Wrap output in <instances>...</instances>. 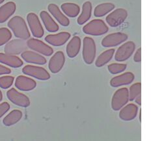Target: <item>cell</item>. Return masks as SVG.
<instances>
[{"instance_id":"obj_30","label":"cell","mask_w":151,"mask_h":141,"mask_svg":"<svg viewBox=\"0 0 151 141\" xmlns=\"http://www.w3.org/2000/svg\"><path fill=\"white\" fill-rule=\"evenodd\" d=\"M127 68V64L124 63H111L108 66V70L111 74H117L123 72Z\"/></svg>"},{"instance_id":"obj_26","label":"cell","mask_w":151,"mask_h":141,"mask_svg":"<svg viewBox=\"0 0 151 141\" xmlns=\"http://www.w3.org/2000/svg\"><path fill=\"white\" fill-rule=\"evenodd\" d=\"M61 9L66 16L70 18L76 17L80 12V6L74 3H65L61 5Z\"/></svg>"},{"instance_id":"obj_10","label":"cell","mask_w":151,"mask_h":141,"mask_svg":"<svg viewBox=\"0 0 151 141\" xmlns=\"http://www.w3.org/2000/svg\"><path fill=\"white\" fill-rule=\"evenodd\" d=\"M128 37L127 34L121 32L113 33L106 36L102 40L101 45L104 48H113L127 41Z\"/></svg>"},{"instance_id":"obj_17","label":"cell","mask_w":151,"mask_h":141,"mask_svg":"<svg viewBox=\"0 0 151 141\" xmlns=\"http://www.w3.org/2000/svg\"><path fill=\"white\" fill-rule=\"evenodd\" d=\"M15 87L21 91H31L35 89L37 83L30 77L20 75L16 78Z\"/></svg>"},{"instance_id":"obj_12","label":"cell","mask_w":151,"mask_h":141,"mask_svg":"<svg viewBox=\"0 0 151 141\" xmlns=\"http://www.w3.org/2000/svg\"><path fill=\"white\" fill-rule=\"evenodd\" d=\"M28 48L27 42L22 39H14L8 42L4 48L5 54L17 55L21 54Z\"/></svg>"},{"instance_id":"obj_29","label":"cell","mask_w":151,"mask_h":141,"mask_svg":"<svg viewBox=\"0 0 151 141\" xmlns=\"http://www.w3.org/2000/svg\"><path fill=\"white\" fill-rule=\"evenodd\" d=\"M141 83L137 82L132 84L128 90L129 101H134L137 96L141 94Z\"/></svg>"},{"instance_id":"obj_19","label":"cell","mask_w":151,"mask_h":141,"mask_svg":"<svg viewBox=\"0 0 151 141\" xmlns=\"http://www.w3.org/2000/svg\"><path fill=\"white\" fill-rule=\"evenodd\" d=\"M48 10L61 26L63 27H67L69 26L70 20L68 17L63 14L58 5L54 4H49L48 6Z\"/></svg>"},{"instance_id":"obj_23","label":"cell","mask_w":151,"mask_h":141,"mask_svg":"<svg viewBox=\"0 0 151 141\" xmlns=\"http://www.w3.org/2000/svg\"><path fill=\"white\" fill-rule=\"evenodd\" d=\"M40 17L44 24L46 29L50 33H55L58 31L59 27L54 20L48 12L46 11H42L40 12Z\"/></svg>"},{"instance_id":"obj_6","label":"cell","mask_w":151,"mask_h":141,"mask_svg":"<svg viewBox=\"0 0 151 141\" xmlns=\"http://www.w3.org/2000/svg\"><path fill=\"white\" fill-rule=\"evenodd\" d=\"M22 72L27 75L41 81H47L50 79V74L46 69L40 67L33 65H26L22 68Z\"/></svg>"},{"instance_id":"obj_31","label":"cell","mask_w":151,"mask_h":141,"mask_svg":"<svg viewBox=\"0 0 151 141\" xmlns=\"http://www.w3.org/2000/svg\"><path fill=\"white\" fill-rule=\"evenodd\" d=\"M12 38L11 31L8 28H0V46L5 45Z\"/></svg>"},{"instance_id":"obj_8","label":"cell","mask_w":151,"mask_h":141,"mask_svg":"<svg viewBox=\"0 0 151 141\" xmlns=\"http://www.w3.org/2000/svg\"><path fill=\"white\" fill-rule=\"evenodd\" d=\"M27 21L33 36L37 39L42 38L45 34V31L38 16L34 12H29L27 15Z\"/></svg>"},{"instance_id":"obj_5","label":"cell","mask_w":151,"mask_h":141,"mask_svg":"<svg viewBox=\"0 0 151 141\" xmlns=\"http://www.w3.org/2000/svg\"><path fill=\"white\" fill-rule=\"evenodd\" d=\"M128 17V12L124 9L119 8L112 11L106 18V21L108 26L116 27L120 26Z\"/></svg>"},{"instance_id":"obj_9","label":"cell","mask_w":151,"mask_h":141,"mask_svg":"<svg viewBox=\"0 0 151 141\" xmlns=\"http://www.w3.org/2000/svg\"><path fill=\"white\" fill-rule=\"evenodd\" d=\"M7 97L12 103L19 107L26 108L30 105L29 98L24 94L18 92L14 88H12L8 90Z\"/></svg>"},{"instance_id":"obj_3","label":"cell","mask_w":151,"mask_h":141,"mask_svg":"<svg viewBox=\"0 0 151 141\" xmlns=\"http://www.w3.org/2000/svg\"><path fill=\"white\" fill-rule=\"evenodd\" d=\"M96 54V46L94 39L86 37L83 40L82 57L84 62L88 65L93 64Z\"/></svg>"},{"instance_id":"obj_28","label":"cell","mask_w":151,"mask_h":141,"mask_svg":"<svg viewBox=\"0 0 151 141\" xmlns=\"http://www.w3.org/2000/svg\"><path fill=\"white\" fill-rule=\"evenodd\" d=\"M115 7V5L112 3H103L99 4L94 8V16L97 18L104 16L111 12Z\"/></svg>"},{"instance_id":"obj_37","label":"cell","mask_w":151,"mask_h":141,"mask_svg":"<svg viewBox=\"0 0 151 141\" xmlns=\"http://www.w3.org/2000/svg\"><path fill=\"white\" fill-rule=\"evenodd\" d=\"M139 120L140 122H141V109L139 110Z\"/></svg>"},{"instance_id":"obj_22","label":"cell","mask_w":151,"mask_h":141,"mask_svg":"<svg viewBox=\"0 0 151 141\" xmlns=\"http://www.w3.org/2000/svg\"><path fill=\"white\" fill-rule=\"evenodd\" d=\"M0 62L14 68H20L24 64L22 60L20 57L4 53H0Z\"/></svg>"},{"instance_id":"obj_24","label":"cell","mask_w":151,"mask_h":141,"mask_svg":"<svg viewBox=\"0 0 151 141\" xmlns=\"http://www.w3.org/2000/svg\"><path fill=\"white\" fill-rule=\"evenodd\" d=\"M93 5L91 1H86L83 4L82 11L80 15L78 16L77 22L79 25H83L86 24L87 21H89L91 17V13H92Z\"/></svg>"},{"instance_id":"obj_27","label":"cell","mask_w":151,"mask_h":141,"mask_svg":"<svg viewBox=\"0 0 151 141\" xmlns=\"http://www.w3.org/2000/svg\"><path fill=\"white\" fill-rule=\"evenodd\" d=\"M115 49L111 48L103 52L99 55L95 61V66L97 68H101L111 60L115 54Z\"/></svg>"},{"instance_id":"obj_39","label":"cell","mask_w":151,"mask_h":141,"mask_svg":"<svg viewBox=\"0 0 151 141\" xmlns=\"http://www.w3.org/2000/svg\"><path fill=\"white\" fill-rule=\"evenodd\" d=\"M4 1H5V0H0V4H3V3H4Z\"/></svg>"},{"instance_id":"obj_7","label":"cell","mask_w":151,"mask_h":141,"mask_svg":"<svg viewBox=\"0 0 151 141\" xmlns=\"http://www.w3.org/2000/svg\"><path fill=\"white\" fill-rule=\"evenodd\" d=\"M136 49V44L133 41L124 43L115 52V60L117 62H124L128 60L133 55Z\"/></svg>"},{"instance_id":"obj_38","label":"cell","mask_w":151,"mask_h":141,"mask_svg":"<svg viewBox=\"0 0 151 141\" xmlns=\"http://www.w3.org/2000/svg\"><path fill=\"white\" fill-rule=\"evenodd\" d=\"M2 99H3V94H2L1 90H0V102L2 101Z\"/></svg>"},{"instance_id":"obj_1","label":"cell","mask_w":151,"mask_h":141,"mask_svg":"<svg viewBox=\"0 0 151 141\" xmlns=\"http://www.w3.org/2000/svg\"><path fill=\"white\" fill-rule=\"evenodd\" d=\"M7 26L17 38L24 40L30 39V32L26 21L22 17L15 16L9 21Z\"/></svg>"},{"instance_id":"obj_25","label":"cell","mask_w":151,"mask_h":141,"mask_svg":"<svg viewBox=\"0 0 151 141\" xmlns=\"http://www.w3.org/2000/svg\"><path fill=\"white\" fill-rule=\"evenodd\" d=\"M23 117L22 112L18 110V109H14V110L11 111L9 113L3 120V124L5 126H11L16 124L20 121Z\"/></svg>"},{"instance_id":"obj_33","label":"cell","mask_w":151,"mask_h":141,"mask_svg":"<svg viewBox=\"0 0 151 141\" xmlns=\"http://www.w3.org/2000/svg\"><path fill=\"white\" fill-rule=\"evenodd\" d=\"M10 109V104L7 102L0 103V118L5 115Z\"/></svg>"},{"instance_id":"obj_36","label":"cell","mask_w":151,"mask_h":141,"mask_svg":"<svg viewBox=\"0 0 151 141\" xmlns=\"http://www.w3.org/2000/svg\"><path fill=\"white\" fill-rule=\"evenodd\" d=\"M135 102H136L138 105H141V95L139 94L135 98Z\"/></svg>"},{"instance_id":"obj_14","label":"cell","mask_w":151,"mask_h":141,"mask_svg":"<svg viewBox=\"0 0 151 141\" xmlns=\"http://www.w3.org/2000/svg\"><path fill=\"white\" fill-rule=\"evenodd\" d=\"M71 37L68 32H61L54 34H48L45 37V41L53 46H61L64 45Z\"/></svg>"},{"instance_id":"obj_18","label":"cell","mask_w":151,"mask_h":141,"mask_svg":"<svg viewBox=\"0 0 151 141\" xmlns=\"http://www.w3.org/2000/svg\"><path fill=\"white\" fill-rule=\"evenodd\" d=\"M21 57L28 63L43 65L46 63V59L42 55L32 51H24L21 54Z\"/></svg>"},{"instance_id":"obj_11","label":"cell","mask_w":151,"mask_h":141,"mask_svg":"<svg viewBox=\"0 0 151 141\" xmlns=\"http://www.w3.org/2000/svg\"><path fill=\"white\" fill-rule=\"evenodd\" d=\"M27 46L29 49L47 57L51 56L53 54V49L52 47L37 39H29L27 41Z\"/></svg>"},{"instance_id":"obj_32","label":"cell","mask_w":151,"mask_h":141,"mask_svg":"<svg viewBox=\"0 0 151 141\" xmlns=\"http://www.w3.org/2000/svg\"><path fill=\"white\" fill-rule=\"evenodd\" d=\"M14 77L11 76H5L0 77V88L3 89H7L10 88L14 83Z\"/></svg>"},{"instance_id":"obj_34","label":"cell","mask_w":151,"mask_h":141,"mask_svg":"<svg viewBox=\"0 0 151 141\" xmlns=\"http://www.w3.org/2000/svg\"><path fill=\"white\" fill-rule=\"evenodd\" d=\"M134 61L136 62H140L141 61V48H139L134 55Z\"/></svg>"},{"instance_id":"obj_13","label":"cell","mask_w":151,"mask_h":141,"mask_svg":"<svg viewBox=\"0 0 151 141\" xmlns=\"http://www.w3.org/2000/svg\"><path fill=\"white\" fill-rule=\"evenodd\" d=\"M65 63V56L61 51L57 52L50 59L48 68L53 74H57L60 72Z\"/></svg>"},{"instance_id":"obj_20","label":"cell","mask_w":151,"mask_h":141,"mask_svg":"<svg viewBox=\"0 0 151 141\" xmlns=\"http://www.w3.org/2000/svg\"><path fill=\"white\" fill-rule=\"evenodd\" d=\"M81 46V40L78 36H74L68 42L66 47V52L69 58H74L79 54Z\"/></svg>"},{"instance_id":"obj_16","label":"cell","mask_w":151,"mask_h":141,"mask_svg":"<svg viewBox=\"0 0 151 141\" xmlns=\"http://www.w3.org/2000/svg\"><path fill=\"white\" fill-rule=\"evenodd\" d=\"M134 79V74L132 72H127L121 74L117 76L113 77L110 80L109 84L111 87L117 88L121 86L130 84L133 82Z\"/></svg>"},{"instance_id":"obj_35","label":"cell","mask_w":151,"mask_h":141,"mask_svg":"<svg viewBox=\"0 0 151 141\" xmlns=\"http://www.w3.org/2000/svg\"><path fill=\"white\" fill-rule=\"evenodd\" d=\"M11 73V70L10 68L5 67L4 65L0 64V76L1 75L9 74Z\"/></svg>"},{"instance_id":"obj_2","label":"cell","mask_w":151,"mask_h":141,"mask_svg":"<svg viewBox=\"0 0 151 141\" xmlns=\"http://www.w3.org/2000/svg\"><path fill=\"white\" fill-rule=\"evenodd\" d=\"M109 27L104 21L100 19H94L85 25L83 32L91 36H101L108 33Z\"/></svg>"},{"instance_id":"obj_21","label":"cell","mask_w":151,"mask_h":141,"mask_svg":"<svg viewBox=\"0 0 151 141\" xmlns=\"http://www.w3.org/2000/svg\"><path fill=\"white\" fill-rule=\"evenodd\" d=\"M17 10V5L13 1H9L0 7V24L7 21Z\"/></svg>"},{"instance_id":"obj_15","label":"cell","mask_w":151,"mask_h":141,"mask_svg":"<svg viewBox=\"0 0 151 141\" xmlns=\"http://www.w3.org/2000/svg\"><path fill=\"white\" fill-rule=\"evenodd\" d=\"M138 107L134 103H129L121 109L119 117L123 121H131L136 118L138 113Z\"/></svg>"},{"instance_id":"obj_4","label":"cell","mask_w":151,"mask_h":141,"mask_svg":"<svg viewBox=\"0 0 151 141\" xmlns=\"http://www.w3.org/2000/svg\"><path fill=\"white\" fill-rule=\"evenodd\" d=\"M129 102V93L127 88H121L116 90L111 98V105L113 111H118Z\"/></svg>"}]
</instances>
